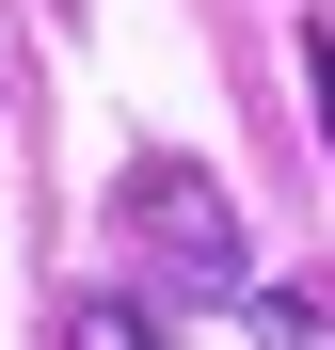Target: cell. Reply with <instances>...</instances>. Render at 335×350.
Returning a JSON list of instances; mask_svg holds the SVG:
<instances>
[{
    "instance_id": "obj_1",
    "label": "cell",
    "mask_w": 335,
    "mask_h": 350,
    "mask_svg": "<svg viewBox=\"0 0 335 350\" xmlns=\"http://www.w3.org/2000/svg\"><path fill=\"white\" fill-rule=\"evenodd\" d=\"M128 239L160 255L144 303H240V207H223L192 159H144V175H128Z\"/></svg>"
},
{
    "instance_id": "obj_2",
    "label": "cell",
    "mask_w": 335,
    "mask_h": 350,
    "mask_svg": "<svg viewBox=\"0 0 335 350\" xmlns=\"http://www.w3.org/2000/svg\"><path fill=\"white\" fill-rule=\"evenodd\" d=\"M48 350H176V319H160L144 286H80V303L48 319Z\"/></svg>"
},
{
    "instance_id": "obj_3",
    "label": "cell",
    "mask_w": 335,
    "mask_h": 350,
    "mask_svg": "<svg viewBox=\"0 0 335 350\" xmlns=\"http://www.w3.org/2000/svg\"><path fill=\"white\" fill-rule=\"evenodd\" d=\"M303 80H319V128H335V48H303Z\"/></svg>"
}]
</instances>
